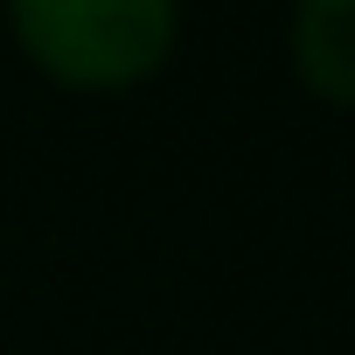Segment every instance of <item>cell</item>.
<instances>
[{
    "label": "cell",
    "instance_id": "cell-1",
    "mask_svg": "<svg viewBox=\"0 0 355 355\" xmlns=\"http://www.w3.org/2000/svg\"><path fill=\"white\" fill-rule=\"evenodd\" d=\"M8 28L35 70L77 91H125L182 42L174 0H15Z\"/></svg>",
    "mask_w": 355,
    "mask_h": 355
},
{
    "label": "cell",
    "instance_id": "cell-2",
    "mask_svg": "<svg viewBox=\"0 0 355 355\" xmlns=\"http://www.w3.org/2000/svg\"><path fill=\"white\" fill-rule=\"evenodd\" d=\"M286 56L313 98L355 105V0H300L286 21Z\"/></svg>",
    "mask_w": 355,
    "mask_h": 355
}]
</instances>
